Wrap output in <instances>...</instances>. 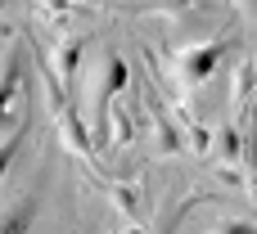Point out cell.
I'll return each mask as SVG.
<instances>
[{
  "mask_svg": "<svg viewBox=\"0 0 257 234\" xmlns=\"http://www.w3.org/2000/svg\"><path fill=\"white\" fill-rule=\"evenodd\" d=\"M217 63H221V41L190 50V54L181 59V72H185V81H208V77L217 72Z\"/></svg>",
  "mask_w": 257,
  "mask_h": 234,
  "instance_id": "obj_1",
  "label": "cell"
},
{
  "mask_svg": "<svg viewBox=\"0 0 257 234\" xmlns=\"http://www.w3.org/2000/svg\"><path fill=\"white\" fill-rule=\"evenodd\" d=\"M122 86H126V59H122V54H108V59H104V86H99V122H104L108 99H113Z\"/></svg>",
  "mask_w": 257,
  "mask_h": 234,
  "instance_id": "obj_2",
  "label": "cell"
},
{
  "mask_svg": "<svg viewBox=\"0 0 257 234\" xmlns=\"http://www.w3.org/2000/svg\"><path fill=\"white\" fill-rule=\"evenodd\" d=\"M32 216H36V203L23 198L18 207L0 212V234H27V230H32Z\"/></svg>",
  "mask_w": 257,
  "mask_h": 234,
  "instance_id": "obj_3",
  "label": "cell"
},
{
  "mask_svg": "<svg viewBox=\"0 0 257 234\" xmlns=\"http://www.w3.org/2000/svg\"><path fill=\"white\" fill-rule=\"evenodd\" d=\"M14 90H18V68H5V77H0V126H5V108L14 99Z\"/></svg>",
  "mask_w": 257,
  "mask_h": 234,
  "instance_id": "obj_4",
  "label": "cell"
},
{
  "mask_svg": "<svg viewBox=\"0 0 257 234\" xmlns=\"http://www.w3.org/2000/svg\"><path fill=\"white\" fill-rule=\"evenodd\" d=\"M77 54H81V41H68V45H63V54H59V63H63V77H72V68H77Z\"/></svg>",
  "mask_w": 257,
  "mask_h": 234,
  "instance_id": "obj_5",
  "label": "cell"
},
{
  "mask_svg": "<svg viewBox=\"0 0 257 234\" xmlns=\"http://www.w3.org/2000/svg\"><path fill=\"white\" fill-rule=\"evenodd\" d=\"M18 144H23V135H14V140H5V144H0V176H5V171H9V162L18 158Z\"/></svg>",
  "mask_w": 257,
  "mask_h": 234,
  "instance_id": "obj_6",
  "label": "cell"
},
{
  "mask_svg": "<svg viewBox=\"0 0 257 234\" xmlns=\"http://www.w3.org/2000/svg\"><path fill=\"white\" fill-rule=\"evenodd\" d=\"M158 144H163L167 153H172V149L181 144V140H176V126H172V122H163V126H158Z\"/></svg>",
  "mask_w": 257,
  "mask_h": 234,
  "instance_id": "obj_7",
  "label": "cell"
},
{
  "mask_svg": "<svg viewBox=\"0 0 257 234\" xmlns=\"http://www.w3.org/2000/svg\"><path fill=\"white\" fill-rule=\"evenodd\" d=\"M217 234H257V230L248 225V221H226V225H221Z\"/></svg>",
  "mask_w": 257,
  "mask_h": 234,
  "instance_id": "obj_8",
  "label": "cell"
},
{
  "mask_svg": "<svg viewBox=\"0 0 257 234\" xmlns=\"http://www.w3.org/2000/svg\"><path fill=\"white\" fill-rule=\"evenodd\" d=\"M158 5H163V9H190L194 0H158Z\"/></svg>",
  "mask_w": 257,
  "mask_h": 234,
  "instance_id": "obj_9",
  "label": "cell"
},
{
  "mask_svg": "<svg viewBox=\"0 0 257 234\" xmlns=\"http://www.w3.org/2000/svg\"><path fill=\"white\" fill-rule=\"evenodd\" d=\"M5 5H9V0H0V9H5Z\"/></svg>",
  "mask_w": 257,
  "mask_h": 234,
  "instance_id": "obj_10",
  "label": "cell"
}]
</instances>
